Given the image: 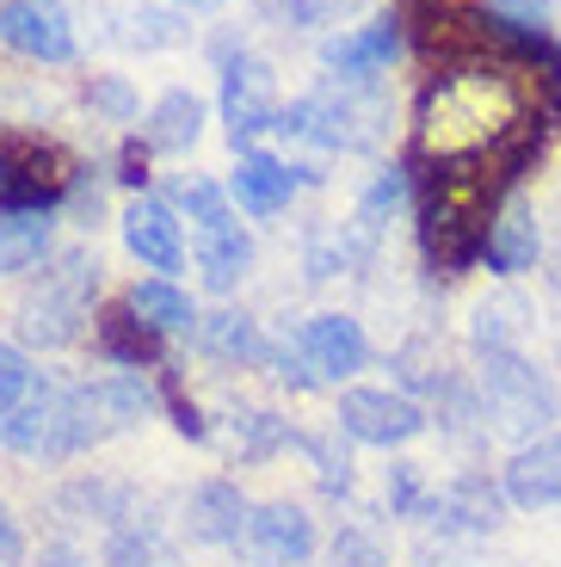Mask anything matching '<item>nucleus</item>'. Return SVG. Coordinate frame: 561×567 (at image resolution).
Listing matches in <instances>:
<instances>
[{
  "label": "nucleus",
  "mask_w": 561,
  "mask_h": 567,
  "mask_svg": "<svg viewBox=\"0 0 561 567\" xmlns=\"http://www.w3.org/2000/svg\"><path fill=\"white\" fill-rule=\"evenodd\" d=\"M531 93L512 69L500 62H457L420 93V117H414V142L420 155L445 161H488L506 142L531 130Z\"/></svg>",
  "instance_id": "f257e3e1"
},
{
  "label": "nucleus",
  "mask_w": 561,
  "mask_h": 567,
  "mask_svg": "<svg viewBox=\"0 0 561 567\" xmlns=\"http://www.w3.org/2000/svg\"><path fill=\"white\" fill-rule=\"evenodd\" d=\"M493 185H500V173H476V161H445V179L420 204V247L445 278L469 271L488 247V223L500 210Z\"/></svg>",
  "instance_id": "f03ea898"
},
{
  "label": "nucleus",
  "mask_w": 561,
  "mask_h": 567,
  "mask_svg": "<svg viewBox=\"0 0 561 567\" xmlns=\"http://www.w3.org/2000/svg\"><path fill=\"white\" fill-rule=\"evenodd\" d=\"M382 124H389V100L370 81H339L322 86L309 100H296L290 112H278L284 136L322 142V148H377Z\"/></svg>",
  "instance_id": "7ed1b4c3"
},
{
  "label": "nucleus",
  "mask_w": 561,
  "mask_h": 567,
  "mask_svg": "<svg viewBox=\"0 0 561 567\" xmlns=\"http://www.w3.org/2000/svg\"><path fill=\"white\" fill-rule=\"evenodd\" d=\"M93 284H99V259L62 254L57 271H43V284L19 302V333H26L31 346H50V352L69 346L74 333H81V321H86V297H93Z\"/></svg>",
  "instance_id": "20e7f679"
},
{
  "label": "nucleus",
  "mask_w": 561,
  "mask_h": 567,
  "mask_svg": "<svg viewBox=\"0 0 561 567\" xmlns=\"http://www.w3.org/2000/svg\"><path fill=\"white\" fill-rule=\"evenodd\" d=\"M481 401H488L493 425L512 439H537L555 420V389L519 352H481Z\"/></svg>",
  "instance_id": "39448f33"
},
{
  "label": "nucleus",
  "mask_w": 561,
  "mask_h": 567,
  "mask_svg": "<svg viewBox=\"0 0 561 567\" xmlns=\"http://www.w3.org/2000/svg\"><path fill=\"white\" fill-rule=\"evenodd\" d=\"M69 192L62 155L43 136H7L0 142V216H31Z\"/></svg>",
  "instance_id": "423d86ee"
},
{
  "label": "nucleus",
  "mask_w": 561,
  "mask_h": 567,
  "mask_svg": "<svg viewBox=\"0 0 561 567\" xmlns=\"http://www.w3.org/2000/svg\"><path fill=\"white\" fill-rule=\"evenodd\" d=\"M0 444L19 456H69L74 451V389L38 383L26 401L0 408Z\"/></svg>",
  "instance_id": "0eeeda50"
},
{
  "label": "nucleus",
  "mask_w": 561,
  "mask_h": 567,
  "mask_svg": "<svg viewBox=\"0 0 561 567\" xmlns=\"http://www.w3.org/2000/svg\"><path fill=\"white\" fill-rule=\"evenodd\" d=\"M339 432L358 444H407L426 432V413L420 401H407L401 389H346L339 395Z\"/></svg>",
  "instance_id": "6e6552de"
},
{
  "label": "nucleus",
  "mask_w": 561,
  "mask_h": 567,
  "mask_svg": "<svg viewBox=\"0 0 561 567\" xmlns=\"http://www.w3.org/2000/svg\"><path fill=\"white\" fill-rule=\"evenodd\" d=\"M223 124L228 142H253L259 130H278V74L259 56H228L223 69Z\"/></svg>",
  "instance_id": "1a4fd4ad"
},
{
  "label": "nucleus",
  "mask_w": 561,
  "mask_h": 567,
  "mask_svg": "<svg viewBox=\"0 0 561 567\" xmlns=\"http://www.w3.org/2000/svg\"><path fill=\"white\" fill-rule=\"evenodd\" d=\"M0 43H13L31 62H69L74 56V25L62 0H7L0 7Z\"/></svg>",
  "instance_id": "9d476101"
},
{
  "label": "nucleus",
  "mask_w": 561,
  "mask_h": 567,
  "mask_svg": "<svg viewBox=\"0 0 561 567\" xmlns=\"http://www.w3.org/2000/svg\"><path fill=\"white\" fill-rule=\"evenodd\" d=\"M149 408H155V395H149L142 377H105V383H93V389H74V451L124 432V425L142 420Z\"/></svg>",
  "instance_id": "9b49d317"
},
{
  "label": "nucleus",
  "mask_w": 561,
  "mask_h": 567,
  "mask_svg": "<svg viewBox=\"0 0 561 567\" xmlns=\"http://www.w3.org/2000/svg\"><path fill=\"white\" fill-rule=\"evenodd\" d=\"M395 56H401V13L346 25V31H334V38L322 43V62L339 74V81H377Z\"/></svg>",
  "instance_id": "f8f14e48"
},
{
  "label": "nucleus",
  "mask_w": 561,
  "mask_h": 567,
  "mask_svg": "<svg viewBox=\"0 0 561 567\" xmlns=\"http://www.w3.org/2000/svg\"><path fill=\"white\" fill-rule=\"evenodd\" d=\"M247 561H259V567H296V561H309V549H315V525H309V512L303 506H259L247 518V530H241V543H235Z\"/></svg>",
  "instance_id": "ddd939ff"
},
{
  "label": "nucleus",
  "mask_w": 561,
  "mask_h": 567,
  "mask_svg": "<svg viewBox=\"0 0 561 567\" xmlns=\"http://www.w3.org/2000/svg\"><path fill=\"white\" fill-rule=\"evenodd\" d=\"M192 259H197V278H204V290L228 297V290H235V284L247 278V266H253L247 228H241L228 210L204 216V223H197V241H192Z\"/></svg>",
  "instance_id": "4468645a"
},
{
  "label": "nucleus",
  "mask_w": 561,
  "mask_h": 567,
  "mask_svg": "<svg viewBox=\"0 0 561 567\" xmlns=\"http://www.w3.org/2000/svg\"><path fill=\"white\" fill-rule=\"evenodd\" d=\"M537 254H543V241H537L531 198H524V192H506L500 210H493V223H488V247H481V259H488V271L512 278V271H531Z\"/></svg>",
  "instance_id": "2eb2a0df"
},
{
  "label": "nucleus",
  "mask_w": 561,
  "mask_h": 567,
  "mask_svg": "<svg viewBox=\"0 0 561 567\" xmlns=\"http://www.w3.org/2000/svg\"><path fill=\"white\" fill-rule=\"evenodd\" d=\"M124 247L149 271H180L185 266V228L161 198H136L124 210Z\"/></svg>",
  "instance_id": "dca6fc26"
},
{
  "label": "nucleus",
  "mask_w": 561,
  "mask_h": 567,
  "mask_svg": "<svg viewBox=\"0 0 561 567\" xmlns=\"http://www.w3.org/2000/svg\"><path fill=\"white\" fill-rule=\"evenodd\" d=\"M303 358H309V370H322V377H351V370H365V358H370L365 327L351 321V315H315V321H303Z\"/></svg>",
  "instance_id": "f3484780"
},
{
  "label": "nucleus",
  "mask_w": 561,
  "mask_h": 567,
  "mask_svg": "<svg viewBox=\"0 0 561 567\" xmlns=\"http://www.w3.org/2000/svg\"><path fill=\"white\" fill-rule=\"evenodd\" d=\"M506 499L524 512L561 506V439H537L506 463Z\"/></svg>",
  "instance_id": "a211bd4d"
},
{
  "label": "nucleus",
  "mask_w": 561,
  "mask_h": 567,
  "mask_svg": "<svg viewBox=\"0 0 561 567\" xmlns=\"http://www.w3.org/2000/svg\"><path fill=\"white\" fill-rule=\"evenodd\" d=\"M303 185V173L278 155H241L235 179H228V198L241 204L247 216H278L290 204V192Z\"/></svg>",
  "instance_id": "6ab92c4d"
},
{
  "label": "nucleus",
  "mask_w": 561,
  "mask_h": 567,
  "mask_svg": "<svg viewBox=\"0 0 561 567\" xmlns=\"http://www.w3.org/2000/svg\"><path fill=\"white\" fill-rule=\"evenodd\" d=\"M247 518H253V506L228 482H204L185 499V530H192V543H241Z\"/></svg>",
  "instance_id": "aec40b11"
},
{
  "label": "nucleus",
  "mask_w": 561,
  "mask_h": 567,
  "mask_svg": "<svg viewBox=\"0 0 561 567\" xmlns=\"http://www.w3.org/2000/svg\"><path fill=\"white\" fill-rule=\"evenodd\" d=\"M197 136H204V100L185 93V86L161 93L155 112H149V124H142V142H149L155 155H185Z\"/></svg>",
  "instance_id": "412c9836"
},
{
  "label": "nucleus",
  "mask_w": 561,
  "mask_h": 567,
  "mask_svg": "<svg viewBox=\"0 0 561 567\" xmlns=\"http://www.w3.org/2000/svg\"><path fill=\"white\" fill-rule=\"evenodd\" d=\"M130 309L142 315V321L155 327V333H192L197 327V309H192V297H185L173 278H149V284H136L130 290Z\"/></svg>",
  "instance_id": "4be33fe9"
},
{
  "label": "nucleus",
  "mask_w": 561,
  "mask_h": 567,
  "mask_svg": "<svg viewBox=\"0 0 561 567\" xmlns=\"http://www.w3.org/2000/svg\"><path fill=\"white\" fill-rule=\"evenodd\" d=\"M197 340L211 346L216 358H235V364H266V358H272V346L259 340V327H253L247 315H235V309L197 321Z\"/></svg>",
  "instance_id": "5701e85b"
},
{
  "label": "nucleus",
  "mask_w": 561,
  "mask_h": 567,
  "mask_svg": "<svg viewBox=\"0 0 561 567\" xmlns=\"http://www.w3.org/2000/svg\"><path fill=\"white\" fill-rule=\"evenodd\" d=\"M50 254V210L0 216V271H31Z\"/></svg>",
  "instance_id": "b1692460"
},
{
  "label": "nucleus",
  "mask_w": 561,
  "mask_h": 567,
  "mask_svg": "<svg viewBox=\"0 0 561 567\" xmlns=\"http://www.w3.org/2000/svg\"><path fill=\"white\" fill-rule=\"evenodd\" d=\"M99 340H105V352H112V358H124V364H136V370L149 364V358H155V327L142 321V315L130 309V302L99 321Z\"/></svg>",
  "instance_id": "393cba45"
},
{
  "label": "nucleus",
  "mask_w": 561,
  "mask_h": 567,
  "mask_svg": "<svg viewBox=\"0 0 561 567\" xmlns=\"http://www.w3.org/2000/svg\"><path fill=\"white\" fill-rule=\"evenodd\" d=\"M438 512H450V525H469V530L500 525V499H493L488 482H457L450 494H438Z\"/></svg>",
  "instance_id": "a878e982"
},
{
  "label": "nucleus",
  "mask_w": 561,
  "mask_h": 567,
  "mask_svg": "<svg viewBox=\"0 0 561 567\" xmlns=\"http://www.w3.org/2000/svg\"><path fill=\"white\" fill-rule=\"evenodd\" d=\"M105 555H112V567H173V549L155 537L149 525H130V530H112V543H105Z\"/></svg>",
  "instance_id": "bb28decb"
},
{
  "label": "nucleus",
  "mask_w": 561,
  "mask_h": 567,
  "mask_svg": "<svg viewBox=\"0 0 561 567\" xmlns=\"http://www.w3.org/2000/svg\"><path fill=\"white\" fill-rule=\"evenodd\" d=\"M401 204H407V173L389 167V173H377V185L365 192V204H358V223H365V228H382V216H395Z\"/></svg>",
  "instance_id": "cd10ccee"
},
{
  "label": "nucleus",
  "mask_w": 561,
  "mask_h": 567,
  "mask_svg": "<svg viewBox=\"0 0 561 567\" xmlns=\"http://www.w3.org/2000/svg\"><path fill=\"white\" fill-rule=\"evenodd\" d=\"M512 302H481L476 309V346L481 352H512V340H519V321H512Z\"/></svg>",
  "instance_id": "c85d7f7f"
},
{
  "label": "nucleus",
  "mask_w": 561,
  "mask_h": 567,
  "mask_svg": "<svg viewBox=\"0 0 561 567\" xmlns=\"http://www.w3.org/2000/svg\"><path fill=\"white\" fill-rule=\"evenodd\" d=\"M31 389H38V370H31V358L19 352V346H0V408L26 401Z\"/></svg>",
  "instance_id": "c756f323"
},
{
  "label": "nucleus",
  "mask_w": 561,
  "mask_h": 567,
  "mask_svg": "<svg viewBox=\"0 0 561 567\" xmlns=\"http://www.w3.org/2000/svg\"><path fill=\"white\" fill-rule=\"evenodd\" d=\"M370 0H284V13L296 25H339V19H358Z\"/></svg>",
  "instance_id": "7c9ffc66"
},
{
  "label": "nucleus",
  "mask_w": 561,
  "mask_h": 567,
  "mask_svg": "<svg viewBox=\"0 0 561 567\" xmlns=\"http://www.w3.org/2000/svg\"><path fill=\"white\" fill-rule=\"evenodd\" d=\"M235 444L247 456H266V451H278V444H284V425L272 420V413H247V432H235Z\"/></svg>",
  "instance_id": "2f4dec72"
},
{
  "label": "nucleus",
  "mask_w": 561,
  "mask_h": 567,
  "mask_svg": "<svg viewBox=\"0 0 561 567\" xmlns=\"http://www.w3.org/2000/svg\"><path fill=\"white\" fill-rule=\"evenodd\" d=\"M173 198H180V210H192V223H204V216L228 210V204H223V192H216L211 179H185L180 192H173Z\"/></svg>",
  "instance_id": "473e14b6"
},
{
  "label": "nucleus",
  "mask_w": 561,
  "mask_h": 567,
  "mask_svg": "<svg viewBox=\"0 0 561 567\" xmlns=\"http://www.w3.org/2000/svg\"><path fill=\"white\" fill-rule=\"evenodd\" d=\"M93 105L99 112H112V117H136V93H130L118 74H105V81H93Z\"/></svg>",
  "instance_id": "72a5a7b5"
},
{
  "label": "nucleus",
  "mask_w": 561,
  "mask_h": 567,
  "mask_svg": "<svg viewBox=\"0 0 561 567\" xmlns=\"http://www.w3.org/2000/svg\"><path fill=\"white\" fill-rule=\"evenodd\" d=\"M19 555H26V543H19V525H13V512H7V499H0V567H13Z\"/></svg>",
  "instance_id": "f704fd0d"
},
{
  "label": "nucleus",
  "mask_w": 561,
  "mask_h": 567,
  "mask_svg": "<svg viewBox=\"0 0 561 567\" xmlns=\"http://www.w3.org/2000/svg\"><path fill=\"white\" fill-rule=\"evenodd\" d=\"M339 567H382V555L370 549L365 537H346V543H339Z\"/></svg>",
  "instance_id": "c9c22d12"
},
{
  "label": "nucleus",
  "mask_w": 561,
  "mask_h": 567,
  "mask_svg": "<svg viewBox=\"0 0 561 567\" xmlns=\"http://www.w3.org/2000/svg\"><path fill=\"white\" fill-rule=\"evenodd\" d=\"M43 567H81V555H74V549H50V555H43Z\"/></svg>",
  "instance_id": "e433bc0d"
},
{
  "label": "nucleus",
  "mask_w": 561,
  "mask_h": 567,
  "mask_svg": "<svg viewBox=\"0 0 561 567\" xmlns=\"http://www.w3.org/2000/svg\"><path fill=\"white\" fill-rule=\"evenodd\" d=\"M180 7H192V13H211V7H223V0H180Z\"/></svg>",
  "instance_id": "4c0bfd02"
},
{
  "label": "nucleus",
  "mask_w": 561,
  "mask_h": 567,
  "mask_svg": "<svg viewBox=\"0 0 561 567\" xmlns=\"http://www.w3.org/2000/svg\"><path fill=\"white\" fill-rule=\"evenodd\" d=\"M549 284H555V290H561V254H555V266H549Z\"/></svg>",
  "instance_id": "58836bf2"
}]
</instances>
